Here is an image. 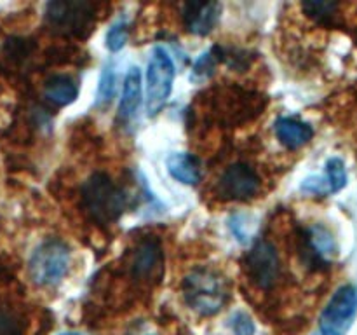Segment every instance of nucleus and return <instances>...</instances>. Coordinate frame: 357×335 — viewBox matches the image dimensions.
I'll use <instances>...</instances> for the list:
<instances>
[{"mask_svg":"<svg viewBox=\"0 0 357 335\" xmlns=\"http://www.w3.org/2000/svg\"><path fill=\"white\" fill-rule=\"evenodd\" d=\"M82 206L98 223L115 222L128 206V194L107 173H94L82 185Z\"/></svg>","mask_w":357,"mask_h":335,"instance_id":"nucleus-1","label":"nucleus"},{"mask_svg":"<svg viewBox=\"0 0 357 335\" xmlns=\"http://www.w3.org/2000/svg\"><path fill=\"white\" fill-rule=\"evenodd\" d=\"M183 297L192 311L201 316H213L229 299L227 281L211 269H194L183 279Z\"/></svg>","mask_w":357,"mask_h":335,"instance_id":"nucleus-2","label":"nucleus"},{"mask_svg":"<svg viewBox=\"0 0 357 335\" xmlns=\"http://www.w3.org/2000/svg\"><path fill=\"white\" fill-rule=\"evenodd\" d=\"M72 253L61 239H47L35 248L31 253L28 271L30 278L38 286H56L68 274Z\"/></svg>","mask_w":357,"mask_h":335,"instance_id":"nucleus-3","label":"nucleus"},{"mask_svg":"<svg viewBox=\"0 0 357 335\" xmlns=\"http://www.w3.org/2000/svg\"><path fill=\"white\" fill-rule=\"evenodd\" d=\"M96 6L91 2L59 0L45 6V23L54 34L68 37H86L94 24Z\"/></svg>","mask_w":357,"mask_h":335,"instance_id":"nucleus-4","label":"nucleus"},{"mask_svg":"<svg viewBox=\"0 0 357 335\" xmlns=\"http://www.w3.org/2000/svg\"><path fill=\"white\" fill-rule=\"evenodd\" d=\"M174 63L164 47H153L146 65V114L157 115L171 96L174 80Z\"/></svg>","mask_w":357,"mask_h":335,"instance_id":"nucleus-5","label":"nucleus"},{"mask_svg":"<svg viewBox=\"0 0 357 335\" xmlns=\"http://www.w3.org/2000/svg\"><path fill=\"white\" fill-rule=\"evenodd\" d=\"M357 318V288L344 285L333 293L319 318V334L347 335Z\"/></svg>","mask_w":357,"mask_h":335,"instance_id":"nucleus-6","label":"nucleus"},{"mask_svg":"<svg viewBox=\"0 0 357 335\" xmlns=\"http://www.w3.org/2000/svg\"><path fill=\"white\" fill-rule=\"evenodd\" d=\"M246 272L251 283L260 290L274 288L281 274V262L274 244L268 241L255 244L246 255Z\"/></svg>","mask_w":357,"mask_h":335,"instance_id":"nucleus-7","label":"nucleus"},{"mask_svg":"<svg viewBox=\"0 0 357 335\" xmlns=\"http://www.w3.org/2000/svg\"><path fill=\"white\" fill-rule=\"evenodd\" d=\"M261 180L257 171L244 163L227 168L218 180V198L227 201H248L260 192Z\"/></svg>","mask_w":357,"mask_h":335,"instance_id":"nucleus-8","label":"nucleus"},{"mask_svg":"<svg viewBox=\"0 0 357 335\" xmlns=\"http://www.w3.org/2000/svg\"><path fill=\"white\" fill-rule=\"evenodd\" d=\"M222 16V3L218 2H188L183 6V23L188 34H211Z\"/></svg>","mask_w":357,"mask_h":335,"instance_id":"nucleus-9","label":"nucleus"},{"mask_svg":"<svg viewBox=\"0 0 357 335\" xmlns=\"http://www.w3.org/2000/svg\"><path fill=\"white\" fill-rule=\"evenodd\" d=\"M274 131L281 145H284L289 150H296L300 147L307 145L314 136V129L309 122L291 117L279 119L274 124Z\"/></svg>","mask_w":357,"mask_h":335,"instance_id":"nucleus-10","label":"nucleus"},{"mask_svg":"<svg viewBox=\"0 0 357 335\" xmlns=\"http://www.w3.org/2000/svg\"><path fill=\"white\" fill-rule=\"evenodd\" d=\"M142 72L138 66H131L126 73L122 98L119 103V119L122 122H129L135 117L142 105Z\"/></svg>","mask_w":357,"mask_h":335,"instance_id":"nucleus-11","label":"nucleus"},{"mask_svg":"<svg viewBox=\"0 0 357 335\" xmlns=\"http://www.w3.org/2000/svg\"><path fill=\"white\" fill-rule=\"evenodd\" d=\"M160 244L153 239H146L138 244L132 255V276L138 279H146L160 267L162 253H160Z\"/></svg>","mask_w":357,"mask_h":335,"instance_id":"nucleus-12","label":"nucleus"},{"mask_svg":"<svg viewBox=\"0 0 357 335\" xmlns=\"http://www.w3.org/2000/svg\"><path fill=\"white\" fill-rule=\"evenodd\" d=\"M171 177L183 185H197L201 181V164L199 159L187 152H173L166 161Z\"/></svg>","mask_w":357,"mask_h":335,"instance_id":"nucleus-13","label":"nucleus"},{"mask_svg":"<svg viewBox=\"0 0 357 335\" xmlns=\"http://www.w3.org/2000/svg\"><path fill=\"white\" fill-rule=\"evenodd\" d=\"M44 96L49 103L56 105V107H66L79 96V84L73 77L65 75V73L52 75L45 80Z\"/></svg>","mask_w":357,"mask_h":335,"instance_id":"nucleus-14","label":"nucleus"},{"mask_svg":"<svg viewBox=\"0 0 357 335\" xmlns=\"http://www.w3.org/2000/svg\"><path fill=\"white\" fill-rule=\"evenodd\" d=\"M307 248L316 262H328L338 253V244L333 234L321 223H316L307 230Z\"/></svg>","mask_w":357,"mask_h":335,"instance_id":"nucleus-15","label":"nucleus"},{"mask_svg":"<svg viewBox=\"0 0 357 335\" xmlns=\"http://www.w3.org/2000/svg\"><path fill=\"white\" fill-rule=\"evenodd\" d=\"M115 89H117V73H115V66L112 65V63H108L100 77V86H98L96 94V107L110 105L115 96Z\"/></svg>","mask_w":357,"mask_h":335,"instance_id":"nucleus-16","label":"nucleus"},{"mask_svg":"<svg viewBox=\"0 0 357 335\" xmlns=\"http://www.w3.org/2000/svg\"><path fill=\"white\" fill-rule=\"evenodd\" d=\"M324 178H326L328 185H330L331 194H337V192H340L347 185V170H345V164L340 157L328 159Z\"/></svg>","mask_w":357,"mask_h":335,"instance_id":"nucleus-17","label":"nucleus"},{"mask_svg":"<svg viewBox=\"0 0 357 335\" xmlns=\"http://www.w3.org/2000/svg\"><path fill=\"white\" fill-rule=\"evenodd\" d=\"M128 35H129V28H128V21L126 20H117L110 24L107 31V49L112 52L121 51L122 47L128 42Z\"/></svg>","mask_w":357,"mask_h":335,"instance_id":"nucleus-18","label":"nucleus"},{"mask_svg":"<svg viewBox=\"0 0 357 335\" xmlns=\"http://www.w3.org/2000/svg\"><path fill=\"white\" fill-rule=\"evenodd\" d=\"M220 61L218 54H216V49H211V51L204 52L201 58L195 61L194 70H192V79L194 80H204L209 79V77L215 73L216 63Z\"/></svg>","mask_w":357,"mask_h":335,"instance_id":"nucleus-19","label":"nucleus"},{"mask_svg":"<svg viewBox=\"0 0 357 335\" xmlns=\"http://www.w3.org/2000/svg\"><path fill=\"white\" fill-rule=\"evenodd\" d=\"M230 230H232L234 237L239 241L241 244H246L251 241L253 236V223H251V216L248 215H234L229 222Z\"/></svg>","mask_w":357,"mask_h":335,"instance_id":"nucleus-20","label":"nucleus"},{"mask_svg":"<svg viewBox=\"0 0 357 335\" xmlns=\"http://www.w3.org/2000/svg\"><path fill=\"white\" fill-rule=\"evenodd\" d=\"M302 9L305 10L310 17H314V20L324 21L328 20V17L333 16L335 10L338 9V3L321 2V0H317V2H303Z\"/></svg>","mask_w":357,"mask_h":335,"instance_id":"nucleus-21","label":"nucleus"},{"mask_svg":"<svg viewBox=\"0 0 357 335\" xmlns=\"http://www.w3.org/2000/svg\"><path fill=\"white\" fill-rule=\"evenodd\" d=\"M230 327L236 335H255V323L244 311H236L230 318Z\"/></svg>","mask_w":357,"mask_h":335,"instance_id":"nucleus-22","label":"nucleus"},{"mask_svg":"<svg viewBox=\"0 0 357 335\" xmlns=\"http://www.w3.org/2000/svg\"><path fill=\"white\" fill-rule=\"evenodd\" d=\"M300 188H302V192H305V194H310V195H328L331 194L330 191V185H328L326 178L324 177H307L305 180L302 181V185H300Z\"/></svg>","mask_w":357,"mask_h":335,"instance_id":"nucleus-23","label":"nucleus"},{"mask_svg":"<svg viewBox=\"0 0 357 335\" xmlns=\"http://www.w3.org/2000/svg\"><path fill=\"white\" fill-rule=\"evenodd\" d=\"M21 321L13 311L0 309V335H21Z\"/></svg>","mask_w":357,"mask_h":335,"instance_id":"nucleus-24","label":"nucleus"},{"mask_svg":"<svg viewBox=\"0 0 357 335\" xmlns=\"http://www.w3.org/2000/svg\"><path fill=\"white\" fill-rule=\"evenodd\" d=\"M59 335H86V334H79V332H66V334H59Z\"/></svg>","mask_w":357,"mask_h":335,"instance_id":"nucleus-25","label":"nucleus"},{"mask_svg":"<svg viewBox=\"0 0 357 335\" xmlns=\"http://www.w3.org/2000/svg\"><path fill=\"white\" fill-rule=\"evenodd\" d=\"M316 335H323V334H316Z\"/></svg>","mask_w":357,"mask_h":335,"instance_id":"nucleus-26","label":"nucleus"}]
</instances>
